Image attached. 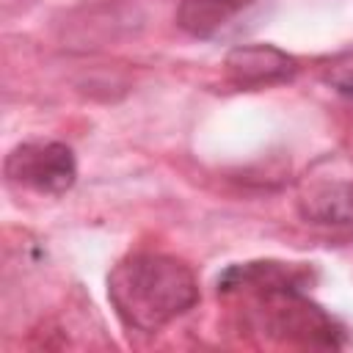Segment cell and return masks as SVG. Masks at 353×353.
Instances as JSON below:
<instances>
[{
    "mask_svg": "<svg viewBox=\"0 0 353 353\" xmlns=\"http://www.w3.org/2000/svg\"><path fill=\"white\" fill-rule=\"evenodd\" d=\"M74 176L77 163L66 143H22L6 157V179L14 188L36 190L44 196H61L74 185Z\"/></svg>",
    "mask_w": 353,
    "mask_h": 353,
    "instance_id": "7a4b0ae2",
    "label": "cell"
},
{
    "mask_svg": "<svg viewBox=\"0 0 353 353\" xmlns=\"http://www.w3.org/2000/svg\"><path fill=\"white\" fill-rule=\"evenodd\" d=\"M108 298L124 325L160 331L199 301V284L182 259L130 254L110 270Z\"/></svg>",
    "mask_w": 353,
    "mask_h": 353,
    "instance_id": "6da1fadb",
    "label": "cell"
},
{
    "mask_svg": "<svg viewBox=\"0 0 353 353\" xmlns=\"http://www.w3.org/2000/svg\"><path fill=\"white\" fill-rule=\"evenodd\" d=\"M248 0H182L176 11V22L190 36L207 39L218 33L232 17L245 8Z\"/></svg>",
    "mask_w": 353,
    "mask_h": 353,
    "instance_id": "5b68a950",
    "label": "cell"
},
{
    "mask_svg": "<svg viewBox=\"0 0 353 353\" xmlns=\"http://www.w3.org/2000/svg\"><path fill=\"white\" fill-rule=\"evenodd\" d=\"M301 212L314 223L353 226V182H320L301 193Z\"/></svg>",
    "mask_w": 353,
    "mask_h": 353,
    "instance_id": "277c9868",
    "label": "cell"
},
{
    "mask_svg": "<svg viewBox=\"0 0 353 353\" xmlns=\"http://www.w3.org/2000/svg\"><path fill=\"white\" fill-rule=\"evenodd\" d=\"M325 83L339 91L342 97H350L353 99V52H345L339 58H334L328 66H325Z\"/></svg>",
    "mask_w": 353,
    "mask_h": 353,
    "instance_id": "8992f818",
    "label": "cell"
},
{
    "mask_svg": "<svg viewBox=\"0 0 353 353\" xmlns=\"http://www.w3.org/2000/svg\"><path fill=\"white\" fill-rule=\"evenodd\" d=\"M223 66H226V77L240 88L287 83L298 72V61L270 44H240L229 50Z\"/></svg>",
    "mask_w": 353,
    "mask_h": 353,
    "instance_id": "3957f363",
    "label": "cell"
}]
</instances>
